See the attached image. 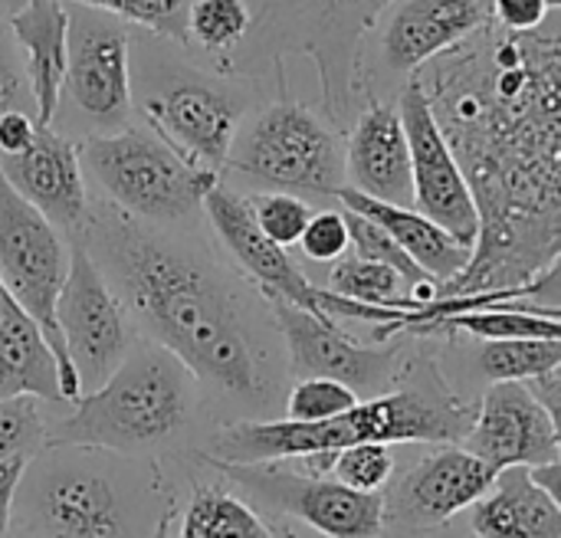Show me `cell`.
Returning a JSON list of instances; mask_svg holds the SVG:
<instances>
[{"instance_id": "83f0119b", "label": "cell", "mask_w": 561, "mask_h": 538, "mask_svg": "<svg viewBox=\"0 0 561 538\" xmlns=\"http://www.w3.org/2000/svg\"><path fill=\"white\" fill-rule=\"evenodd\" d=\"M253 30V10L247 0H194L187 10V39H197L210 56H217L220 69H233L237 46Z\"/></svg>"}, {"instance_id": "6da1fadb", "label": "cell", "mask_w": 561, "mask_h": 538, "mask_svg": "<svg viewBox=\"0 0 561 538\" xmlns=\"http://www.w3.org/2000/svg\"><path fill=\"white\" fill-rule=\"evenodd\" d=\"M417 82L480 207L470 266L440 296L526 286L561 253V10L523 33L490 20Z\"/></svg>"}, {"instance_id": "f35d334b", "label": "cell", "mask_w": 561, "mask_h": 538, "mask_svg": "<svg viewBox=\"0 0 561 538\" xmlns=\"http://www.w3.org/2000/svg\"><path fill=\"white\" fill-rule=\"evenodd\" d=\"M36 128H39V122L26 108L3 112L0 115V154H20L33 141Z\"/></svg>"}, {"instance_id": "8d00e7d4", "label": "cell", "mask_w": 561, "mask_h": 538, "mask_svg": "<svg viewBox=\"0 0 561 538\" xmlns=\"http://www.w3.org/2000/svg\"><path fill=\"white\" fill-rule=\"evenodd\" d=\"M33 108V92H30V76L20 56V46L10 33L7 13L0 10V115L10 108Z\"/></svg>"}, {"instance_id": "7a4b0ae2", "label": "cell", "mask_w": 561, "mask_h": 538, "mask_svg": "<svg viewBox=\"0 0 561 538\" xmlns=\"http://www.w3.org/2000/svg\"><path fill=\"white\" fill-rule=\"evenodd\" d=\"M135 329L171 352L201 388L247 414H266L283 385L260 316L204 253L115 204H99L79 233Z\"/></svg>"}, {"instance_id": "4fadbf2b", "label": "cell", "mask_w": 561, "mask_h": 538, "mask_svg": "<svg viewBox=\"0 0 561 538\" xmlns=\"http://www.w3.org/2000/svg\"><path fill=\"white\" fill-rule=\"evenodd\" d=\"M56 319L69 362L79 371L82 394L102 388L135 345L128 309L79 237L69 240V273L56 302Z\"/></svg>"}, {"instance_id": "9c48e42d", "label": "cell", "mask_w": 561, "mask_h": 538, "mask_svg": "<svg viewBox=\"0 0 561 538\" xmlns=\"http://www.w3.org/2000/svg\"><path fill=\"white\" fill-rule=\"evenodd\" d=\"M69 273V247L66 233L39 214L26 197L0 171V279L16 296V302L33 316L39 325L59 371V391L66 404L82 398V381L76 365L69 362L56 302Z\"/></svg>"}, {"instance_id": "d4e9b609", "label": "cell", "mask_w": 561, "mask_h": 538, "mask_svg": "<svg viewBox=\"0 0 561 538\" xmlns=\"http://www.w3.org/2000/svg\"><path fill=\"white\" fill-rule=\"evenodd\" d=\"M16 394L66 404L59 391L56 358L39 325L0 279V398Z\"/></svg>"}, {"instance_id": "277c9868", "label": "cell", "mask_w": 561, "mask_h": 538, "mask_svg": "<svg viewBox=\"0 0 561 538\" xmlns=\"http://www.w3.org/2000/svg\"><path fill=\"white\" fill-rule=\"evenodd\" d=\"M128 457L46 444L26 467L13 496L20 538H151L161 496L158 480L125 473Z\"/></svg>"}, {"instance_id": "1f68e13d", "label": "cell", "mask_w": 561, "mask_h": 538, "mask_svg": "<svg viewBox=\"0 0 561 538\" xmlns=\"http://www.w3.org/2000/svg\"><path fill=\"white\" fill-rule=\"evenodd\" d=\"M49 444V424L39 414V398H0V467L10 460H33Z\"/></svg>"}, {"instance_id": "44dd1931", "label": "cell", "mask_w": 561, "mask_h": 538, "mask_svg": "<svg viewBox=\"0 0 561 538\" xmlns=\"http://www.w3.org/2000/svg\"><path fill=\"white\" fill-rule=\"evenodd\" d=\"M345 178L368 197L404 207L414 204L411 145L398 102L371 99L362 105L345 141Z\"/></svg>"}, {"instance_id": "3957f363", "label": "cell", "mask_w": 561, "mask_h": 538, "mask_svg": "<svg viewBox=\"0 0 561 538\" xmlns=\"http://www.w3.org/2000/svg\"><path fill=\"white\" fill-rule=\"evenodd\" d=\"M404 381L329 421H227L197 454L217 463L299 460L302 473L329 477L335 454L352 444H460L477 408L460 401L434 365L411 362Z\"/></svg>"}, {"instance_id": "f546056e", "label": "cell", "mask_w": 561, "mask_h": 538, "mask_svg": "<svg viewBox=\"0 0 561 538\" xmlns=\"http://www.w3.org/2000/svg\"><path fill=\"white\" fill-rule=\"evenodd\" d=\"M20 3H26V0H0V10L10 13ZM62 3L92 7V10L112 13L125 23H138L161 39L187 43V10L194 0H62Z\"/></svg>"}, {"instance_id": "f1b7e54d", "label": "cell", "mask_w": 561, "mask_h": 538, "mask_svg": "<svg viewBox=\"0 0 561 538\" xmlns=\"http://www.w3.org/2000/svg\"><path fill=\"white\" fill-rule=\"evenodd\" d=\"M329 289L368 306H385V309H421L411 299V283L375 260H362V256H342L339 263H332L329 273Z\"/></svg>"}, {"instance_id": "52a82bcc", "label": "cell", "mask_w": 561, "mask_h": 538, "mask_svg": "<svg viewBox=\"0 0 561 538\" xmlns=\"http://www.w3.org/2000/svg\"><path fill=\"white\" fill-rule=\"evenodd\" d=\"M394 0H260L253 26L273 49L283 79V56L312 59L322 85L325 112L342 125L362 95V49L378 16Z\"/></svg>"}, {"instance_id": "7bdbcfd3", "label": "cell", "mask_w": 561, "mask_h": 538, "mask_svg": "<svg viewBox=\"0 0 561 538\" xmlns=\"http://www.w3.org/2000/svg\"><path fill=\"white\" fill-rule=\"evenodd\" d=\"M171 523H174V506H168V510H164V516L158 519V526H154L151 538H171Z\"/></svg>"}, {"instance_id": "5b68a950", "label": "cell", "mask_w": 561, "mask_h": 538, "mask_svg": "<svg viewBox=\"0 0 561 538\" xmlns=\"http://www.w3.org/2000/svg\"><path fill=\"white\" fill-rule=\"evenodd\" d=\"M201 408V385L171 352L135 342L108 381L49 427V444L95 447L128 460L181 454Z\"/></svg>"}, {"instance_id": "60d3db41", "label": "cell", "mask_w": 561, "mask_h": 538, "mask_svg": "<svg viewBox=\"0 0 561 538\" xmlns=\"http://www.w3.org/2000/svg\"><path fill=\"white\" fill-rule=\"evenodd\" d=\"M529 385H533V391L539 394V401H542V404L549 408V414H552L561 454V378L559 375H549V378H539V381H529Z\"/></svg>"}, {"instance_id": "ffe728a7", "label": "cell", "mask_w": 561, "mask_h": 538, "mask_svg": "<svg viewBox=\"0 0 561 538\" xmlns=\"http://www.w3.org/2000/svg\"><path fill=\"white\" fill-rule=\"evenodd\" d=\"M0 171L16 194L46 214L69 240L82 233L92 204L85 197L82 154L69 135L53 125H39L20 154H0Z\"/></svg>"}, {"instance_id": "bcb514c9", "label": "cell", "mask_w": 561, "mask_h": 538, "mask_svg": "<svg viewBox=\"0 0 561 538\" xmlns=\"http://www.w3.org/2000/svg\"><path fill=\"white\" fill-rule=\"evenodd\" d=\"M559 378H561V371H559Z\"/></svg>"}, {"instance_id": "f6af8a7d", "label": "cell", "mask_w": 561, "mask_h": 538, "mask_svg": "<svg viewBox=\"0 0 561 538\" xmlns=\"http://www.w3.org/2000/svg\"><path fill=\"white\" fill-rule=\"evenodd\" d=\"M549 3H552V7H559V10H561V0H549Z\"/></svg>"}, {"instance_id": "4dcf8cb0", "label": "cell", "mask_w": 561, "mask_h": 538, "mask_svg": "<svg viewBox=\"0 0 561 538\" xmlns=\"http://www.w3.org/2000/svg\"><path fill=\"white\" fill-rule=\"evenodd\" d=\"M496 302H523V306H561V253L526 286L516 289H496V293H470V296H440L431 302V322L460 316V312H477Z\"/></svg>"}, {"instance_id": "5bb4252c", "label": "cell", "mask_w": 561, "mask_h": 538, "mask_svg": "<svg viewBox=\"0 0 561 538\" xmlns=\"http://www.w3.org/2000/svg\"><path fill=\"white\" fill-rule=\"evenodd\" d=\"M62 92L95 128H125L131 112V39L125 20L79 3L69 10Z\"/></svg>"}, {"instance_id": "cb8c5ba5", "label": "cell", "mask_w": 561, "mask_h": 538, "mask_svg": "<svg viewBox=\"0 0 561 538\" xmlns=\"http://www.w3.org/2000/svg\"><path fill=\"white\" fill-rule=\"evenodd\" d=\"M470 529L480 538H561V510L529 467H510L470 506Z\"/></svg>"}, {"instance_id": "30bf717a", "label": "cell", "mask_w": 561, "mask_h": 538, "mask_svg": "<svg viewBox=\"0 0 561 538\" xmlns=\"http://www.w3.org/2000/svg\"><path fill=\"white\" fill-rule=\"evenodd\" d=\"M141 115L184 158L220 174L230 161L233 138L243 125V95L220 76L191 66H148Z\"/></svg>"}, {"instance_id": "2e32d148", "label": "cell", "mask_w": 561, "mask_h": 538, "mask_svg": "<svg viewBox=\"0 0 561 538\" xmlns=\"http://www.w3.org/2000/svg\"><path fill=\"white\" fill-rule=\"evenodd\" d=\"M493 20L490 0H394L371 30H378L375 69L401 85L431 59L444 56Z\"/></svg>"}, {"instance_id": "d6a6232c", "label": "cell", "mask_w": 561, "mask_h": 538, "mask_svg": "<svg viewBox=\"0 0 561 538\" xmlns=\"http://www.w3.org/2000/svg\"><path fill=\"white\" fill-rule=\"evenodd\" d=\"M358 401L362 398L335 378H296L283 408L289 421H329L352 411Z\"/></svg>"}, {"instance_id": "8fae6325", "label": "cell", "mask_w": 561, "mask_h": 538, "mask_svg": "<svg viewBox=\"0 0 561 538\" xmlns=\"http://www.w3.org/2000/svg\"><path fill=\"white\" fill-rule=\"evenodd\" d=\"M204 457V454H201ZM207 460V457H204ZM227 483L283 516H293L325 538H378L388 526L381 493H362L335 477L279 470L276 463H217L207 460Z\"/></svg>"}, {"instance_id": "7c38bea8", "label": "cell", "mask_w": 561, "mask_h": 538, "mask_svg": "<svg viewBox=\"0 0 561 538\" xmlns=\"http://www.w3.org/2000/svg\"><path fill=\"white\" fill-rule=\"evenodd\" d=\"M266 306L286 348L289 378H335L362 401L378 398L404 381L411 362L391 339L385 345H362L332 316L299 309L286 299H266Z\"/></svg>"}, {"instance_id": "e575fe53", "label": "cell", "mask_w": 561, "mask_h": 538, "mask_svg": "<svg viewBox=\"0 0 561 538\" xmlns=\"http://www.w3.org/2000/svg\"><path fill=\"white\" fill-rule=\"evenodd\" d=\"M247 201L253 207V217H256L260 230L273 243H279L286 250L299 243V237H302V230H306V224L312 217V207L302 197H296L293 191H273V194H253Z\"/></svg>"}, {"instance_id": "ee69618b", "label": "cell", "mask_w": 561, "mask_h": 538, "mask_svg": "<svg viewBox=\"0 0 561 538\" xmlns=\"http://www.w3.org/2000/svg\"><path fill=\"white\" fill-rule=\"evenodd\" d=\"M496 306H519V309H533V312H542V316H559L561 319V306H523V302H496ZM490 309V306H486Z\"/></svg>"}, {"instance_id": "7402d4cb", "label": "cell", "mask_w": 561, "mask_h": 538, "mask_svg": "<svg viewBox=\"0 0 561 538\" xmlns=\"http://www.w3.org/2000/svg\"><path fill=\"white\" fill-rule=\"evenodd\" d=\"M20 46L39 125H53L69 62V7L62 0H26L7 13Z\"/></svg>"}, {"instance_id": "e0dca14e", "label": "cell", "mask_w": 561, "mask_h": 538, "mask_svg": "<svg viewBox=\"0 0 561 538\" xmlns=\"http://www.w3.org/2000/svg\"><path fill=\"white\" fill-rule=\"evenodd\" d=\"M204 217L210 220L217 240L227 247V253L240 263L243 276L253 283V289L263 299H286L299 309L329 316V289L316 286L289 256L286 247L273 243L256 217L247 197L230 191L227 184H214L204 201Z\"/></svg>"}, {"instance_id": "ba28073f", "label": "cell", "mask_w": 561, "mask_h": 538, "mask_svg": "<svg viewBox=\"0 0 561 538\" xmlns=\"http://www.w3.org/2000/svg\"><path fill=\"white\" fill-rule=\"evenodd\" d=\"M227 164L283 191L335 197L345 187V145L335 122L286 92L240 125Z\"/></svg>"}, {"instance_id": "d590c367", "label": "cell", "mask_w": 561, "mask_h": 538, "mask_svg": "<svg viewBox=\"0 0 561 538\" xmlns=\"http://www.w3.org/2000/svg\"><path fill=\"white\" fill-rule=\"evenodd\" d=\"M296 247L312 263H339L352 250V230L345 210H312Z\"/></svg>"}, {"instance_id": "d6986e66", "label": "cell", "mask_w": 561, "mask_h": 538, "mask_svg": "<svg viewBox=\"0 0 561 538\" xmlns=\"http://www.w3.org/2000/svg\"><path fill=\"white\" fill-rule=\"evenodd\" d=\"M500 470L470 454L460 444H444L424 457L385 500L388 523L401 529H437L470 510L493 483Z\"/></svg>"}, {"instance_id": "4316f807", "label": "cell", "mask_w": 561, "mask_h": 538, "mask_svg": "<svg viewBox=\"0 0 561 538\" xmlns=\"http://www.w3.org/2000/svg\"><path fill=\"white\" fill-rule=\"evenodd\" d=\"M480 371L490 381H539L561 371V342L546 339H480Z\"/></svg>"}, {"instance_id": "b9f144b4", "label": "cell", "mask_w": 561, "mask_h": 538, "mask_svg": "<svg viewBox=\"0 0 561 538\" xmlns=\"http://www.w3.org/2000/svg\"><path fill=\"white\" fill-rule=\"evenodd\" d=\"M529 473H533V480H536V483L552 496V503L561 510V457L559 460L542 463V467H533Z\"/></svg>"}, {"instance_id": "603a6c76", "label": "cell", "mask_w": 561, "mask_h": 538, "mask_svg": "<svg viewBox=\"0 0 561 538\" xmlns=\"http://www.w3.org/2000/svg\"><path fill=\"white\" fill-rule=\"evenodd\" d=\"M335 197L342 201L345 210L365 214L375 224H381L437 286H447L470 266L473 243H463L460 237H454L450 230H444L440 224L424 217L417 207L388 204V201L368 197L355 187H339Z\"/></svg>"}, {"instance_id": "ab89813d", "label": "cell", "mask_w": 561, "mask_h": 538, "mask_svg": "<svg viewBox=\"0 0 561 538\" xmlns=\"http://www.w3.org/2000/svg\"><path fill=\"white\" fill-rule=\"evenodd\" d=\"M26 463L30 460H10L7 467H0V538H10L13 533V496Z\"/></svg>"}, {"instance_id": "836d02e7", "label": "cell", "mask_w": 561, "mask_h": 538, "mask_svg": "<svg viewBox=\"0 0 561 538\" xmlns=\"http://www.w3.org/2000/svg\"><path fill=\"white\" fill-rule=\"evenodd\" d=\"M394 473V450L391 444H352L335 454L332 473L339 483L362 490V493H381Z\"/></svg>"}, {"instance_id": "8992f818", "label": "cell", "mask_w": 561, "mask_h": 538, "mask_svg": "<svg viewBox=\"0 0 561 538\" xmlns=\"http://www.w3.org/2000/svg\"><path fill=\"white\" fill-rule=\"evenodd\" d=\"M79 154L108 204L161 230L194 224L220 181L217 171L184 158L154 128L92 135Z\"/></svg>"}, {"instance_id": "ac0fdd59", "label": "cell", "mask_w": 561, "mask_h": 538, "mask_svg": "<svg viewBox=\"0 0 561 538\" xmlns=\"http://www.w3.org/2000/svg\"><path fill=\"white\" fill-rule=\"evenodd\" d=\"M460 444L493 470H533L561 457L552 414L529 381H493Z\"/></svg>"}, {"instance_id": "484cf974", "label": "cell", "mask_w": 561, "mask_h": 538, "mask_svg": "<svg viewBox=\"0 0 561 538\" xmlns=\"http://www.w3.org/2000/svg\"><path fill=\"white\" fill-rule=\"evenodd\" d=\"M178 538H276L266 519L230 487L197 483L184 503Z\"/></svg>"}, {"instance_id": "9a60e30c", "label": "cell", "mask_w": 561, "mask_h": 538, "mask_svg": "<svg viewBox=\"0 0 561 538\" xmlns=\"http://www.w3.org/2000/svg\"><path fill=\"white\" fill-rule=\"evenodd\" d=\"M401 122L411 145V181H414V204L424 217L460 237L463 243H477L480 237V207L470 191V181L440 131L434 108L427 102L424 85L411 76L398 92Z\"/></svg>"}, {"instance_id": "74e56055", "label": "cell", "mask_w": 561, "mask_h": 538, "mask_svg": "<svg viewBox=\"0 0 561 538\" xmlns=\"http://www.w3.org/2000/svg\"><path fill=\"white\" fill-rule=\"evenodd\" d=\"M490 7H493V23L513 33L536 30L552 13L549 0H490Z\"/></svg>"}]
</instances>
